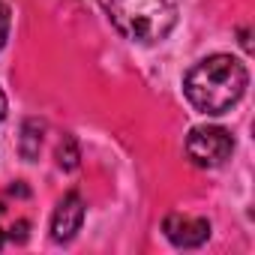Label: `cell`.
Masks as SVG:
<instances>
[{
    "label": "cell",
    "mask_w": 255,
    "mask_h": 255,
    "mask_svg": "<svg viewBox=\"0 0 255 255\" xmlns=\"http://www.w3.org/2000/svg\"><path fill=\"white\" fill-rule=\"evenodd\" d=\"M246 84H249V72L237 57L210 54V57L198 60L186 72L183 93H186V99L192 102L195 111H201V114H225L240 102Z\"/></svg>",
    "instance_id": "obj_1"
},
{
    "label": "cell",
    "mask_w": 255,
    "mask_h": 255,
    "mask_svg": "<svg viewBox=\"0 0 255 255\" xmlns=\"http://www.w3.org/2000/svg\"><path fill=\"white\" fill-rule=\"evenodd\" d=\"M96 3L126 39L141 45L162 42L177 24L174 0H96Z\"/></svg>",
    "instance_id": "obj_2"
},
{
    "label": "cell",
    "mask_w": 255,
    "mask_h": 255,
    "mask_svg": "<svg viewBox=\"0 0 255 255\" xmlns=\"http://www.w3.org/2000/svg\"><path fill=\"white\" fill-rule=\"evenodd\" d=\"M234 153V135L222 126H195L186 135V156L198 168H219Z\"/></svg>",
    "instance_id": "obj_3"
},
{
    "label": "cell",
    "mask_w": 255,
    "mask_h": 255,
    "mask_svg": "<svg viewBox=\"0 0 255 255\" xmlns=\"http://www.w3.org/2000/svg\"><path fill=\"white\" fill-rule=\"evenodd\" d=\"M84 210H87V204H84L81 192H75V189L66 192V195L57 201L54 213H51V240H54V243L72 240V237L78 234L81 222H84Z\"/></svg>",
    "instance_id": "obj_4"
},
{
    "label": "cell",
    "mask_w": 255,
    "mask_h": 255,
    "mask_svg": "<svg viewBox=\"0 0 255 255\" xmlns=\"http://www.w3.org/2000/svg\"><path fill=\"white\" fill-rule=\"evenodd\" d=\"M165 237L177 249H195L210 237V222L204 216H186V213H168L162 222Z\"/></svg>",
    "instance_id": "obj_5"
},
{
    "label": "cell",
    "mask_w": 255,
    "mask_h": 255,
    "mask_svg": "<svg viewBox=\"0 0 255 255\" xmlns=\"http://www.w3.org/2000/svg\"><path fill=\"white\" fill-rule=\"evenodd\" d=\"M30 234V216L21 210V204L9 201V192L0 198V249L6 243H24Z\"/></svg>",
    "instance_id": "obj_6"
},
{
    "label": "cell",
    "mask_w": 255,
    "mask_h": 255,
    "mask_svg": "<svg viewBox=\"0 0 255 255\" xmlns=\"http://www.w3.org/2000/svg\"><path fill=\"white\" fill-rule=\"evenodd\" d=\"M42 132H45V123H39V120H24L18 150H21V156H24L27 162H33V159L39 156V150H42Z\"/></svg>",
    "instance_id": "obj_7"
},
{
    "label": "cell",
    "mask_w": 255,
    "mask_h": 255,
    "mask_svg": "<svg viewBox=\"0 0 255 255\" xmlns=\"http://www.w3.org/2000/svg\"><path fill=\"white\" fill-rule=\"evenodd\" d=\"M78 144H75V138L72 135H63V141H60V147H57V165L63 168V171H72V168H78Z\"/></svg>",
    "instance_id": "obj_8"
},
{
    "label": "cell",
    "mask_w": 255,
    "mask_h": 255,
    "mask_svg": "<svg viewBox=\"0 0 255 255\" xmlns=\"http://www.w3.org/2000/svg\"><path fill=\"white\" fill-rule=\"evenodd\" d=\"M6 36H9V6L0 0V48H3Z\"/></svg>",
    "instance_id": "obj_9"
},
{
    "label": "cell",
    "mask_w": 255,
    "mask_h": 255,
    "mask_svg": "<svg viewBox=\"0 0 255 255\" xmlns=\"http://www.w3.org/2000/svg\"><path fill=\"white\" fill-rule=\"evenodd\" d=\"M3 117H6V96L0 90V123H3Z\"/></svg>",
    "instance_id": "obj_10"
}]
</instances>
